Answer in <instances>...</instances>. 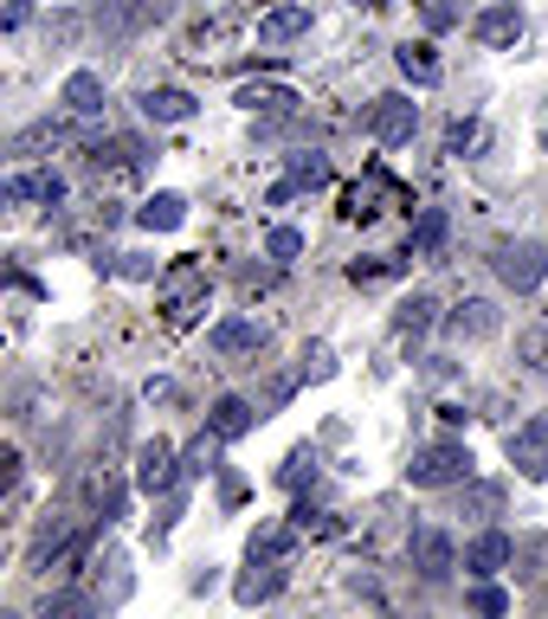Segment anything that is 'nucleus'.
Instances as JSON below:
<instances>
[{
    "label": "nucleus",
    "instance_id": "nucleus-22",
    "mask_svg": "<svg viewBox=\"0 0 548 619\" xmlns=\"http://www.w3.org/2000/svg\"><path fill=\"white\" fill-rule=\"evenodd\" d=\"M13 187H20V200H39V207H59V200H65V175H52V168H27Z\"/></svg>",
    "mask_w": 548,
    "mask_h": 619
},
{
    "label": "nucleus",
    "instance_id": "nucleus-13",
    "mask_svg": "<svg viewBox=\"0 0 548 619\" xmlns=\"http://www.w3.org/2000/svg\"><path fill=\"white\" fill-rule=\"evenodd\" d=\"M200 297H207V278H200L194 265H175V271H168V323H187Z\"/></svg>",
    "mask_w": 548,
    "mask_h": 619
},
{
    "label": "nucleus",
    "instance_id": "nucleus-27",
    "mask_svg": "<svg viewBox=\"0 0 548 619\" xmlns=\"http://www.w3.org/2000/svg\"><path fill=\"white\" fill-rule=\"evenodd\" d=\"M406 271V258H355V265H349V285H387V278H401Z\"/></svg>",
    "mask_w": 548,
    "mask_h": 619
},
{
    "label": "nucleus",
    "instance_id": "nucleus-29",
    "mask_svg": "<svg viewBox=\"0 0 548 619\" xmlns=\"http://www.w3.org/2000/svg\"><path fill=\"white\" fill-rule=\"evenodd\" d=\"M77 33H84V13H52V20H45V45H52V52H72Z\"/></svg>",
    "mask_w": 548,
    "mask_h": 619
},
{
    "label": "nucleus",
    "instance_id": "nucleus-15",
    "mask_svg": "<svg viewBox=\"0 0 548 619\" xmlns=\"http://www.w3.org/2000/svg\"><path fill=\"white\" fill-rule=\"evenodd\" d=\"M394 65H401L406 78H413V84H420V91H433L438 78V59H433V45H426V39H401V45H394Z\"/></svg>",
    "mask_w": 548,
    "mask_h": 619
},
{
    "label": "nucleus",
    "instance_id": "nucleus-7",
    "mask_svg": "<svg viewBox=\"0 0 548 619\" xmlns=\"http://www.w3.org/2000/svg\"><path fill=\"white\" fill-rule=\"evenodd\" d=\"M472 39H484V45H516V39H523V7H516V0H490V7H477Z\"/></svg>",
    "mask_w": 548,
    "mask_h": 619
},
{
    "label": "nucleus",
    "instance_id": "nucleus-25",
    "mask_svg": "<svg viewBox=\"0 0 548 619\" xmlns=\"http://www.w3.org/2000/svg\"><path fill=\"white\" fill-rule=\"evenodd\" d=\"M497 510H504V491H497V484H472V477L458 484V516H497Z\"/></svg>",
    "mask_w": 548,
    "mask_h": 619
},
{
    "label": "nucleus",
    "instance_id": "nucleus-45",
    "mask_svg": "<svg viewBox=\"0 0 548 619\" xmlns=\"http://www.w3.org/2000/svg\"><path fill=\"white\" fill-rule=\"evenodd\" d=\"M542 148H548V123H542Z\"/></svg>",
    "mask_w": 548,
    "mask_h": 619
},
{
    "label": "nucleus",
    "instance_id": "nucleus-32",
    "mask_svg": "<svg viewBox=\"0 0 548 619\" xmlns=\"http://www.w3.org/2000/svg\"><path fill=\"white\" fill-rule=\"evenodd\" d=\"M303 381H329L335 374V355H329V342H303V368H297Z\"/></svg>",
    "mask_w": 548,
    "mask_h": 619
},
{
    "label": "nucleus",
    "instance_id": "nucleus-17",
    "mask_svg": "<svg viewBox=\"0 0 548 619\" xmlns=\"http://www.w3.org/2000/svg\"><path fill=\"white\" fill-rule=\"evenodd\" d=\"M143 116L148 123H187L194 97H187L182 84H155V91H143Z\"/></svg>",
    "mask_w": 548,
    "mask_h": 619
},
{
    "label": "nucleus",
    "instance_id": "nucleus-35",
    "mask_svg": "<svg viewBox=\"0 0 548 619\" xmlns=\"http://www.w3.org/2000/svg\"><path fill=\"white\" fill-rule=\"evenodd\" d=\"M252 555H278V561H285V555H291V529H258Z\"/></svg>",
    "mask_w": 548,
    "mask_h": 619
},
{
    "label": "nucleus",
    "instance_id": "nucleus-5",
    "mask_svg": "<svg viewBox=\"0 0 548 619\" xmlns=\"http://www.w3.org/2000/svg\"><path fill=\"white\" fill-rule=\"evenodd\" d=\"M504 452H510L516 477L542 484V477H548V420H529V426H516V433L504 439Z\"/></svg>",
    "mask_w": 548,
    "mask_h": 619
},
{
    "label": "nucleus",
    "instance_id": "nucleus-1",
    "mask_svg": "<svg viewBox=\"0 0 548 619\" xmlns=\"http://www.w3.org/2000/svg\"><path fill=\"white\" fill-rule=\"evenodd\" d=\"M465 477H472V445H458V439L413 445V458H406V484L413 491H445V484H465Z\"/></svg>",
    "mask_w": 548,
    "mask_h": 619
},
{
    "label": "nucleus",
    "instance_id": "nucleus-34",
    "mask_svg": "<svg viewBox=\"0 0 548 619\" xmlns=\"http://www.w3.org/2000/svg\"><path fill=\"white\" fill-rule=\"evenodd\" d=\"M278 477H285V484H291V491H297L303 477H317V452H310V445H297L291 458H285V472H278Z\"/></svg>",
    "mask_w": 548,
    "mask_h": 619
},
{
    "label": "nucleus",
    "instance_id": "nucleus-14",
    "mask_svg": "<svg viewBox=\"0 0 548 619\" xmlns=\"http://www.w3.org/2000/svg\"><path fill=\"white\" fill-rule=\"evenodd\" d=\"M207 426H214L219 439H246L258 426V413H252V401H239V394H219V401L207 406Z\"/></svg>",
    "mask_w": 548,
    "mask_h": 619
},
{
    "label": "nucleus",
    "instance_id": "nucleus-41",
    "mask_svg": "<svg viewBox=\"0 0 548 619\" xmlns=\"http://www.w3.org/2000/svg\"><path fill=\"white\" fill-rule=\"evenodd\" d=\"M239 291H271V271H252V265H246V271H239Z\"/></svg>",
    "mask_w": 548,
    "mask_h": 619
},
{
    "label": "nucleus",
    "instance_id": "nucleus-20",
    "mask_svg": "<svg viewBox=\"0 0 548 619\" xmlns=\"http://www.w3.org/2000/svg\"><path fill=\"white\" fill-rule=\"evenodd\" d=\"M59 104L72 110V116H97V110H104V78H97V72H72V78H65V91H59Z\"/></svg>",
    "mask_w": 548,
    "mask_h": 619
},
{
    "label": "nucleus",
    "instance_id": "nucleus-40",
    "mask_svg": "<svg viewBox=\"0 0 548 619\" xmlns=\"http://www.w3.org/2000/svg\"><path fill=\"white\" fill-rule=\"evenodd\" d=\"M420 7H426V27H452V20H458L452 0H420Z\"/></svg>",
    "mask_w": 548,
    "mask_h": 619
},
{
    "label": "nucleus",
    "instance_id": "nucleus-31",
    "mask_svg": "<svg viewBox=\"0 0 548 619\" xmlns=\"http://www.w3.org/2000/svg\"><path fill=\"white\" fill-rule=\"evenodd\" d=\"M116 271H123L130 285H148V278L162 271V258H155V252H116Z\"/></svg>",
    "mask_w": 548,
    "mask_h": 619
},
{
    "label": "nucleus",
    "instance_id": "nucleus-10",
    "mask_svg": "<svg viewBox=\"0 0 548 619\" xmlns=\"http://www.w3.org/2000/svg\"><path fill=\"white\" fill-rule=\"evenodd\" d=\"M97 33H136V27H148V20H162V7L155 0H97Z\"/></svg>",
    "mask_w": 548,
    "mask_h": 619
},
{
    "label": "nucleus",
    "instance_id": "nucleus-9",
    "mask_svg": "<svg viewBox=\"0 0 548 619\" xmlns=\"http://www.w3.org/2000/svg\"><path fill=\"white\" fill-rule=\"evenodd\" d=\"M207 342H214L219 355H258V349L271 342V329L258 323V317H226V323H214Z\"/></svg>",
    "mask_w": 548,
    "mask_h": 619
},
{
    "label": "nucleus",
    "instance_id": "nucleus-8",
    "mask_svg": "<svg viewBox=\"0 0 548 619\" xmlns=\"http://www.w3.org/2000/svg\"><path fill=\"white\" fill-rule=\"evenodd\" d=\"M232 594H239V607L278 600V594H285V561H278V555H252V568L239 575V587H232Z\"/></svg>",
    "mask_w": 548,
    "mask_h": 619
},
{
    "label": "nucleus",
    "instance_id": "nucleus-2",
    "mask_svg": "<svg viewBox=\"0 0 548 619\" xmlns=\"http://www.w3.org/2000/svg\"><path fill=\"white\" fill-rule=\"evenodd\" d=\"M490 271H497L510 291H536L548 278V252L536 239H497V246H490Z\"/></svg>",
    "mask_w": 548,
    "mask_h": 619
},
{
    "label": "nucleus",
    "instance_id": "nucleus-38",
    "mask_svg": "<svg viewBox=\"0 0 548 619\" xmlns=\"http://www.w3.org/2000/svg\"><path fill=\"white\" fill-rule=\"evenodd\" d=\"M27 20H33V0H0V33H13Z\"/></svg>",
    "mask_w": 548,
    "mask_h": 619
},
{
    "label": "nucleus",
    "instance_id": "nucleus-3",
    "mask_svg": "<svg viewBox=\"0 0 548 619\" xmlns=\"http://www.w3.org/2000/svg\"><path fill=\"white\" fill-rule=\"evenodd\" d=\"M368 130H374V143L406 148L413 143V130H420V104L401 97V91H387V97H374V110H368Z\"/></svg>",
    "mask_w": 548,
    "mask_h": 619
},
{
    "label": "nucleus",
    "instance_id": "nucleus-36",
    "mask_svg": "<svg viewBox=\"0 0 548 619\" xmlns=\"http://www.w3.org/2000/svg\"><path fill=\"white\" fill-rule=\"evenodd\" d=\"M472 607H477V613H510V594L484 581V587H472Z\"/></svg>",
    "mask_w": 548,
    "mask_h": 619
},
{
    "label": "nucleus",
    "instance_id": "nucleus-42",
    "mask_svg": "<svg viewBox=\"0 0 548 619\" xmlns=\"http://www.w3.org/2000/svg\"><path fill=\"white\" fill-rule=\"evenodd\" d=\"M219 497H226V504H239V497H246V477L226 472V477H219Z\"/></svg>",
    "mask_w": 548,
    "mask_h": 619
},
{
    "label": "nucleus",
    "instance_id": "nucleus-11",
    "mask_svg": "<svg viewBox=\"0 0 548 619\" xmlns=\"http://www.w3.org/2000/svg\"><path fill=\"white\" fill-rule=\"evenodd\" d=\"M510 536H504V529H484V536H477V543H465V575H477V581H490V575H497V568H510Z\"/></svg>",
    "mask_w": 548,
    "mask_h": 619
},
{
    "label": "nucleus",
    "instance_id": "nucleus-43",
    "mask_svg": "<svg viewBox=\"0 0 548 619\" xmlns=\"http://www.w3.org/2000/svg\"><path fill=\"white\" fill-rule=\"evenodd\" d=\"M13 200H20V187H13V182H7V175H0V214H7Z\"/></svg>",
    "mask_w": 548,
    "mask_h": 619
},
{
    "label": "nucleus",
    "instance_id": "nucleus-18",
    "mask_svg": "<svg viewBox=\"0 0 548 619\" xmlns=\"http://www.w3.org/2000/svg\"><path fill=\"white\" fill-rule=\"evenodd\" d=\"M310 33V7H271L265 20H258V39L265 45H291V39Z\"/></svg>",
    "mask_w": 548,
    "mask_h": 619
},
{
    "label": "nucleus",
    "instance_id": "nucleus-39",
    "mask_svg": "<svg viewBox=\"0 0 548 619\" xmlns=\"http://www.w3.org/2000/svg\"><path fill=\"white\" fill-rule=\"evenodd\" d=\"M20 465H27V458H20L13 445H0V497H7L13 484H20Z\"/></svg>",
    "mask_w": 548,
    "mask_h": 619
},
{
    "label": "nucleus",
    "instance_id": "nucleus-16",
    "mask_svg": "<svg viewBox=\"0 0 548 619\" xmlns=\"http://www.w3.org/2000/svg\"><path fill=\"white\" fill-rule=\"evenodd\" d=\"M232 104L252 110V116H285V110H297V91L291 84H239Z\"/></svg>",
    "mask_w": 548,
    "mask_h": 619
},
{
    "label": "nucleus",
    "instance_id": "nucleus-6",
    "mask_svg": "<svg viewBox=\"0 0 548 619\" xmlns=\"http://www.w3.org/2000/svg\"><path fill=\"white\" fill-rule=\"evenodd\" d=\"M406 561H413L426 581H445V575L458 568V548H452V536H445V529H413V543H406Z\"/></svg>",
    "mask_w": 548,
    "mask_h": 619
},
{
    "label": "nucleus",
    "instance_id": "nucleus-44",
    "mask_svg": "<svg viewBox=\"0 0 548 619\" xmlns=\"http://www.w3.org/2000/svg\"><path fill=\"white\" fill-rule=\"evenodd\" d=\"M355 7H368V13H374V7H394V0H355Z\"/></svg>",
    "mask_w": 548,
    "mask_h": 619
},
{
    "label": "nucleus",
    "instance_id": "nucleus-24",
    "mask_svg": "<svg viewBox=\"0 0 548 619\" xmlns=\"http://www.w3.org/2000/svg\"><path fill=\"white\" fill-rule=\"evenodd\" d=\"M59 143H72V110H65V116H45V123L13 136V148H59Z\"/></svg>",
    "mask_w": 548,
    "mask_h": 619
},
{
    "label": "nucleus",
    "instance_id": "nucleus-4",
    "mask_svg": "<svg viewBox=\"0 0 548 619\" xmlns=\"http://www.w3.org/2000/svg\"><path fill=\"white\" fill-rule=\"evenodd\" d=\"M175 477H182V452L168 439H143V452H136V491L162 497V491H175Z\"/></svg>",
    "mask_w": 548,
    "mask_h": 619
},
{
    "label": "nucleus",
    "instance_id": "nucleus-26",
    "mask_svg": "<svg viewBox=\"0 0 548 619\" xmlns=\"http://www.w3.org/2000/svg\"><path fill=\"white\" fill-rule=\"evenodd\" d=\"M285 182L303 194V187H329V155H317V148H303V155H291V175Z\"/></svg>",
    "mask_w": 548,
    "mask_h": 619
},
{
    "label": "nucleus",
    "instance_id": "nucleus-19",
    "mask_svg": "<svg viewBox=\"0 0 548 619\" xmlns=\"http://www.w3.org/2000/svg\"><path fill=\"white\" fill-rule=\"evenodd\" d=\"M182 219H187L182 194H148L143 207H136V226H143V233H175Z\"/></svg>",
    "mask_w": 548,
    "mask_h": 619
},
{
    "label": "nucleus",
    "instance_id": "nucleus-33",
    "mask_svg": "<svg viewBox=\"0 0 548 619\" xmlns=\"http://www.w3.org/2000/svg\"><path fill=\"white\" fill-rule=\"evenodd\" d=\"M265 252L278 258V265H291V258L303 252V233H297V226H271V239H265Z\"/></svg>",
    "mask_w": 548,
    "mask_h": 619
},
{
    "label": "nucleus",
    "instance_id": "nucleus-23",
    "mask_svg": "<svg viewBox=\"0 0 548 619\" xmlns=\"http://www.w3.org/2000/svg\"><path fill=\"white\" fill-rule=\"evenodd\" d=\"M219 445H226V439L207 426V433H200V439H194V445L182 452V477H207V472H219Z\"/></svg>",
    "mask_w": 548,
    "mask_h": 619
},
{
    "label": "nucleus",
    "instance_id": "nucleus-28",
    "mask_svg": "<svg viewBox=\"0 0 548 619\" xmlns=\"http://www.w3.org/2000/svg\"><path fill=\"white\" fill-rule=\"evenodd\" d=\"M516 355H523L529 374H548V323L542 329H523V336H516Z\"/></svg>",
    "mask_w": 548,
    "mask_h": 619
},
{
    "label": "nucleus",
    "instance_id": "nucleus-30",
    "mask_svg": "<svg viewBox=\"0 0 548 619\" xmlns=\"http://www.w3.org/2000/svg\"><path fill=\"white\" fill-rule=\"evenodd\" d=\"M438 246H445V214H438V207H426V214H420V226H413V252L426 258V252H438Z\"/></svg>",
    "mask_w": 548,
    "mask_h": 619
},
{
    "label": "nucleus",
    "instance_id": "nucleus-37",
    "mask_svg": "<svg viewBox=\"0 0 548 619\" xmlns=\"http://www.w3.org/2000/svg\"><path fill=\"white\" fill-rule=\"evenodd\" d=\"M472 143H477V116H458V123L445 130V148H452V155H465Z\"/></svg>",
    "mask_w": 548,
    "mask_h": 619
},
{
    "label": "nucleus",
    "instance_id": "nucleus-12",
    "mask_svg": "<svg viewBox=\"0 0 548 619\" xmlns=\"http://www.w3.org/2000/svg\"><path fill=\"white\" fill-rule=\"evenodd\" d=\"M445 323H452V336H472V342H484V336H497V323H504V317H497V303H490V297H465V303H458Z\"/></svg>",
    "mask_w": 548,
    "mask_h": 619
},
{
    "label": "nucleus",
    "instance_id": "nucleus-21",
    "mask_svg": "<svg viewBox=\"0 0 548 619\" xmlns=\"http://www.w3.org/2000/svg\"><path fill=\"white\" fill-rule=\"evenodd\" d=\"M433 323H438V297L413 291L394 303V329H401V336H420V329H433Z\"/></svg>",
    "mask_w": 548,
    "mask_h": 619
}]
</instances>
